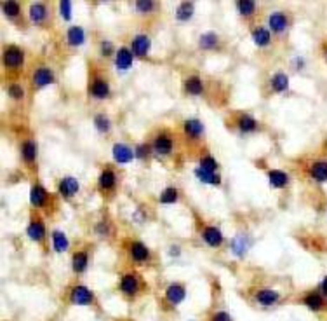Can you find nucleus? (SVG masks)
Masks as SVG:
<instances>
[{
  "label": "nucleus",
  "instance_id": "41",
  "mask_svg": "<svg viewBox=\"0 0 327 321\" xmlns=\"http://www.w3.org/2000/svg\"><path fill=\"white\" fill-rule=\"evenodd\" d=\"M7 93H9V96L13 100H23V96H25V91H23V88L19 84H11L7 88Z\"/></svg>",
  "mask_w": 327,
  "mask_h": 321
},
{
  "label": "nucleus",
  "instance_id": "26",
  "mask_svg": "<svg viewBox=\"0 0 327 321\" xmlns=\"http://www.w3.org/2000/svg\"><path fill=\"white\" fill-rule=\"evenodd\" d=\"M87 264H89V255L85 252H75L73 257H72V269L73 272L77 274H82L87 269Z\"/></svg>",
  "mask_w": 327,
  "mask_h": 321
},
{
  "label": "nucleus",
  "instance_id": "17",
  "mask_svg": "<svg viewBox=\"0 0 327 321\" xmlns=\"http://www.w3.org/2000/svg\"><path fill=\"white\" fill-rule=\"evenodd\" d=\"M268 25L275 33H282L286 32L289 21H287V16L284 13H271L270 18H268Z\"/></svg>",
  "mask_w": 327,
  "mask_h": 321
},
{
  "label": "nucleus",
  "instance_id": "5",
  "mask_svg": "<svg viewBox=\"0 0 327 321\" xmlns=\"http://www.w3.org/2000/svg\"><path fill=\"white\" fill-rule=\"evenodd\" d=\"M278 300H281V293L273 288H261L254 293V302L263 307H271V305L278 304Z\"/></svg>",
  "mask_w": 327,
  "mask_h": 321
},
{
  "label": "nucleus",
  "instance_id": "45",
  "mask_svg": "<svg viewBox=\"0 0 327 321\" xmlns=\"http://www.w3.org/2000/svg\"><path fill=\"white\" fill-rule=\"evenodd\" d=\"M113 49H115V48H113V44L110 41H103L100 44V51H101V54H103V56H110V54L113 53Z\"/></svg>",
  "mask_w": 327,
  "mask_h": 321
},
{
  "label": "nucleus",
  "instance_id": "14",
  "mask_svg": "<svg viewBox=\"0 0 327 321\" xmlns=\"http://www.w3.org/2000/svg\"><path fill=\"white\" fill-rule=\"evenodd\" d=\"M89 93H90V96L96 98V100H105V98L110 95L108 82L103 79H94L89 86Z\"/></svg>",
  "mask_w": 327,
  "mask_h": 321
},
{
  "label": "nucleus",
  "instance_id": "13",
  "mask_svg": "<svg viewBox=\"0 0 327 321\" xmlns=\"http://www.w3.org/2000/svg\"><path fill=\"white\" fill-rule=\"evenodd\" d=\"M58 189H60V192H61L63 197H73V195H77L78 189H80V185H78V180L77 178L65 177L60 182Z\"/></svg>",
  "mask_w": 327,
  "mask_h": 321
},
{
  "label": "nucleus",
  "instance_id": "34",
  "mask_svg": "<svg viewBox=\"0 0 327 321\" xmlns=\"http://www.w3.org/2000/svg\"><path fill=\"white\" fill-rule=\"evenodd\" d=\"M2 11L7 18L14 19L19 18V14H21V6L18 2H13V0H7V2H2Z\"/></svg>",
  "mask_w": 327,
  "mask_h": 321
},
{
  "label": "nucleus",
  "instance_id": "19",
  "mask_svg": "<svg viewBox=\"0 0 327 321\" xmlns=\"http://www.w3.org/2000/svg\"><path fill=\"white\" fill-rule=\"evenodd\" d=\"M115 182H117L115 171L110 170V168L103 170L100 173V177H98V185H100V189H103V190H112L113 187H115Z\"/></svg>",
  "mask_w": 327,
  "mask_h": 321
},
{
  "label": "nucleus",
  "instance_id": "12",
  "mask_svg": "<svg viewBox=\"0 0 327 321\" xmlns=\"http://www.w3.org/2000/svg\"><path fill=\"white\" fill-rule=\"evenodd\" d=\"M153 148H155L157 154L160 155H169L172 152V148H174V142H172L171 136L167 135H159L155 140H153Z\"/></svg>",
  "mask_w": 327,
  "mask_h": 321
},
{
  "label": "nucleus",
  "instance_id": "31",
  "mask_svg": "<svg viewBox=\"0 0 327 321\" xmlns=\"http://www.w3.org/2000/svg\"><path fill=\"white\" fill-rule=\"evenodd\" d=\"M184 89H186L188 95H202L204 93V84L202 81L197 75H192L184 81Z\"/></svg>",
  "mask_w": 327,
  "mask_h": 321
},
{
  "label": "nucleus",
  "instance_id": "3",
  "mask_svg": "<svg viewBox=\"0 0 327 321\" xmlns=\"http://www.w3.org/2000/svg\"><path fill=\"white\" fill-rule=\"evenodd\" d=\"M70 302L73 305H92L96 302V297L85 285H75L70 292Z\"/></svg>",
  "mask_w": 327,
  "mask_h": 321
},
{
  "label": "nucleus",
  "instance_id": "44",
  "mask_svg": "<svg viewBox=\"0 0 327 321\" xmlns=\"http://www.w3.org/2000/svg\"><path fill=\"white\" fill-rule=\"evenodd\" d=\"M209 321H233V319H231V316L228 311H216Z\"/></svg>",
  "mask_w": 327,
  "mask_h": 321
},
{
  "label": "nucleus",
  "instance_id": "7",
  "mask_svg": "<svg viewBox=\"0 0 327 321\" xmlns=\"http://www.w3.org/2000/svg\"><path fill=\"white\" fill-rule=\"evenodd\" d=\"M301 304L313 312H320L325 307V299L318 292H310L301 299Z\"/></svg>",
  "mask_w": 327,
  "mask_h": 321
},
{
  "label": "nucleus",
  "instance_id": "39",
  "mask_svg": "<svg viewBox=\"0 0 327 321\" xmlns=\"http://www.w3.org/2000/svg\"><path fill=\"white\" fill-rule=\"evenodd\" d=\"M157 4L155 2H150V0H139V2H136V9L139 11V13H152V11L157 9Z\"/></svg>",
  "mask_w": 327,
  "mask_h": 321
},
{
  "label": "nucleus",
  "instance_id": "20",
  "mask_svg": "<svg viewBox=\"0 0 327 321\" xmlns=\"http://www.w3.org/2000/svg\"><path fill=\"white\" fill-rule=\"evenodd\" d=\"M131 258L134 262H137V264H143V262H147L150 258L148 248L141 241H134L131 245Z\"/></svg>",
  "mask_w": 327,
  "mask_h": 321
},
{
  "label": "nucleus",
  "instance_id": "18",
  "mask_svg": "<svg viewBox=\"0 0 327 321\" xmlns=\"http://www.w3.org/2000/svg\"><path fill=\"white\" fill-rule=\"evenodd\" d=\"M132 51L127 48H120L115 54V65L120 70H129L132 66Z\"/></svg>",
  "mask_w": 327,
  "mask_h": 321
},
{
  "label": "nucleus",
  "instance_id": "2",
  "mask_svg": "<svg viewBox=\"0 0 327 321\" xmlns=\"http://www.w3.org/2000/svg\"><path fill=\"white\" fill-rule=\"evenodd\" d=\"M184 299H186V287H184L183 283L167 285L165 293H164V300L171 305V307H176V305L183 304Z\"/></svg>",
  "mask_w": 327,
  "mask_h": 321
},
{
  "label": "nucleus",
  "instance_id": "47",
  "mask_svg": "<svg viewBox=\"0 0 327 321\" xmlns=\"http://www.w3.org/2000/svg\"><path fill=\"white\" fill-rule=\"evenodd\" d=\"M94 229H96V234H105L108 232V225L105 224V222H100V224H96V227H94Z\"/></svg>",
  "mask_w": 327,
  "mask_h": 321
},
{
  "label": "nucleus",
  "instance_id": "1",
  "mask_svg": "<svg viewBox=\"0 0 327 321\" xmlns=\"http://www.w3.org/2000/svg\"><path fill=\"white\" fill-rule=\"evenodd\" d=\"M139 290H141V281H139V277H137L134 272H127V274H124V276L120 277V281H119V292L124 297H127V299H132V297H136L137 293H139Z\"/></svg>",
  "mask_w": 327,
  "mask_h": 321
},
{
  "label": "nucleus",
  "instance_id": "30",
  "mask_svg": "<svg viewBox=\"0 0 327 321\" xmlns=\"http://www.w3.org/2000/svg\"><path fill=\"white\" fill-rule=\"evenodd\" d=\"M287 88H289V77H287L286 73L278 72L271 77V89H273L275 93H284V91H287Z\"/></svg>",
  "mask_w": 327,
  "mask_h": 321
},
{
  "label": "nucleus",
  "instance_id": "24",
  "mask_svg": "<svg viewBox=\"0 0 327 321\" xmlns=\"http://www.w3.org/2000/svg\"><path fill=\"white\" fill-rule=\"evenodd\" d=\"M195 175L200 182L209 183V185H219V183H221V177H219L216 171H209V170H204V168H197Z\"/></svg>",
  "mask_w": 327,
  "mask_h": 321
},
{
  "label": "nucleus",
  "instance_id": "40",
  "mask_svg": "<svg viewBox=\"0 0 327 321\" xmlns=\"http://www.w3.org/2000/svg\"><path fill=\"white\" fill-rule=\"evenodd\" d=\"M200 168L209 170V171H216L218 170V163H216V159L212 157V155H206V157L200 159Z\"/></svg>",
  "mask_w": 327,
  "mask_h": 321
},
{
  "label": "nucleus",
  "instance_id": "27",
  "mask_svg": "<svg viewBox=\"0 0 327 321\" xmlns=\"http://www.w3.org/2000/svg\"><path fill=\"white\" fill-rule=\"evenodd\" d=\"M253 41L259 48H266L271 42V35L265 26H256V28H253Z\"/></svg>",
  "mask_w": 327,
  "mask_h": 321
},
{
  "label": "nucleus",
  "instance_id": "6",
  "mask_svg": "<svg viewBox=\"0 0 327 321\" xmlns=\"http://www.w3.org/2000/svg\"><path fill=\"white\" fill-rule=\"evenodd\" d=\"M150 46H152V42H150L148 35L147 33H137L131 42V51H132V54H136L137 58H147L148 53H150Z\"/></svg>",
  "mask_w": 327,
  "mask_h": 321
},
{
  "label": "nucleus",
  "instance_id": "16",
  "mask_svg": "<svg viewBox=\"0 0 327 321\" xmlns=\"http://www.w3.org/2000/svg\"><path fill=\"white\" fill-rule=\"evenodd\" d=\"M183 129H184V133H186L188 138H192V140H199L204 133V126L199 119H186L183 123Z\"/></svg>",
  "mask_w": 327,
  "mask_h": 321
},
{
  "label": "nucleus",
  "instance_id": "8",
  "mask_svg": "<svg viewBox=\"0 0 327 321\" xmlns=\"http://www.w3.org/2000/svg\"><path fill=\"white\" fill-rule=\"evenodd\" d=\"M47 199H49V195H47L45 189L40 185V183H33L30 189V203L31 206H35V208H44L47 205Z\"/></svg>",
  "mask_w": 327,
  "mask_h": 321
},
{
  "label": "nucleus",
  "instance_id": "43",
  "mask_svg": "<svg viewBox=\"0 0 327 321\" xmlns=\"http://www.w3.org/2000/svg\"><path fill=\"white\" fill-rule=\"evenodd\" d=\"M134 155H136L137 159H148L150 155V147L147 143H141L136 147V152H134Z\"/></svg>",
  "mask_w": 327,
  "mask_h": 321
},
{
  "label": "nucleus",
  "instance_id": "35",
  "mask_svg": "<svg viewBox=\"0 0 327 321\" xmlns=\"http://www.w3.org/2000/svg\"><path fill=\"white\" fill-rule=\"evenodd\" d=\"M200 48L202 49H214L216 46H218V35H216L214 32H207V33H204L202 37H200Z\"/></svg>",
  "mask_w": 327,
  "mask_h": 321
},
{
  "label": "nucleus",
  "instance_id": "33",
  "mask_svg": "<svg viewBox=\"0 0 327 321\" xmlns=\"http://www.w3.org/2000/svg\"><path fill=\"white\" fill-rule=\"evenodd\" d=\"M194 11H195L194 4L183 2V4H179L178 11H176V18H178V21H188V19L194 16Z\"/></svg>",
  "mask_w": 327,
  "mask_h": 321
},
{
  "label": "nucleus",
  "instance_id": "46",
  "mask_svg": "<svg viewBox=\"0 0 327 321\" xmlns=\"http://www.w3.org/2000/svg\"><path fill=\"white\" fill-rule=\"evenodd\" d=\"M318 293H320L324 299H327V276L320 281V285H318Z\"/></svg>",
  "mask_w": 327,
  "mask_h": 321
},
{
  "label": "nucleus",
  "instance_id": "25",
  "mask_svg": "<svg viewBox=\"0 0 327 321\" xmlns=\"http://www.w3.org/2000/svg\"><path fill=\"white\" fill-rule=\"evenodd\" d=\"M21 157L26 164L35 163V159H37V143H35L33 140H26V142L21 145Z\"/></svg>",
  "mask_w": 327,
  "mask_h": 321
},
{
  "label": "nucleus",
  "instance_id": "23",
  "mask_svg": "<svg viewBox=\"0 0 327 321\" xmlns=\"http://www.w3.org/2000/svg\"><path fill=\"white\" fill-rule=\"evenodd\" d=\"M268 180H270L271 187H275V189H282V187L287 185L289 177H287V173L282 170H270L268 171Z\"/></svg>",
  "mask_w": 327,
  "mask_h": 321
},
{
  "label": "nucleus",
  "instance_id": "42",
  "mask_svg": "<svg viewBox=\"0 0 327 321\" xmlns=\"http://www.w3.org/2000/svg\"><path fill=\"white\" fill-rule=\"evenodd\" d=\"M60 11H61L63 18H65L66 21H70V19H72V2H68V0H63V2H60Z\"/></svg>",
  "mask_w": 327,
  "mask_h": 321
},
{
  "label": "nucleus",
  "instance_id": "10",
  "mask_svg": "<svg viewBox=\"0 0 327 321\" xmlns=\"http://www.w3.org/2000/svg\"><path fill=\"white\" fill-rule=\"evenodd\" d=\"M202 239L206 241V245L212 246V248H218V246L223 245V234L218 227H206L202 230Z\"/></svg>",
  "mask_w": 327,
  "mask_h": 321
},
{
  "label": "nucleus",
  "instance_id": "9",
  "mask_svg": "<svg viewBox=\"0 0 327 321\" xmlns=\"http://www.w3.org/2000/svg\"><path fill=\"white\" fill-rule=\"evenodd\" d=\"M33 84L37 86V88H45V86L53 84L54 82V73L51 68H47V66H38L37 70L33 72Z\"/></svg>",
  "mask_w": 327,
  "mask_h": 321
},
{
  "label": "nucleus",
  "instance_id": "37",
  "mask_svg": "<svg viewBox=\"0 0 327 321\" xmlns=\"http://www.w3.org/2000/svg\"><path fill=\"white\" fill-rule=\"evenodd\" d=\"M237 9L242 16H251V14L256 13V2H251V0H240V2H237Z\"/></svg>",
  "mask_w": 327,
  "mask_h": 321
},
{
  "label": "nucleus",
  "instance_id": "4",
  "mask_svg": "<svg viewBox=\"0 0 327 321\" xmlns=\"http://www.w3.org/2000/svg\"><path fill=\"white\" fill-rule=\"evenodd\" d=\"M2 60H4V65L9 70H18L25 63V53L18 46H9V48L4 51Z\"/></svg>",
  "mask_w": 327,
  "mask_h": 321
},
{
  "label": "nucleus",
  "instance_id": "15",
  "mask_svg": "<svg viewBox=\"0 0 327 321\" xmlns=\"http://www.w3.org/2000/svg\"><path fill=\"white\" fill-rule=\"evenodd\" d=\"M26 234H28V237L31 241H42L45 236L44 222L38 220V218H33V220L28 224V227H26Z\"/></svg>",
  "mask_w": 327,
  "mask_h": 321
},
{
  "label": "nucleus",
  "instance_id": "32",
  "mask_svg": "<svg viewBox=\"0 0 327 321\" xmlns=\"http://www.w3.org/2000/svg\"><path fill=\"white\" fill-rule=\"evenodd\" d=\"M237 128L242 133H251L258 128V121H256L253 115H246V113H244V115H240L237 119Z\"/></svg>",
  "mask_w": 327,
  "mask_h": 321
},
{
  "label": "nucleus",
  "instance_id": "11",
  "mask_svg": "<svg viewBox=\"0 0 327 321\" xmlns=\"http://www.w3.org/2000/svg\"><path fill=\"white\" fill-rule=\"evenodd\" d=\"M112 154H113V159L120 164H125V163H131L132 157H134V152L131 147H127L125 143H115L112 148Z\"/></svg>",
  "mask_w": 327,
  "mask_h": 321
},
{
  "label": "nucleus",
  "instance_id": "36",
  "mask_svg": "<svg viewBox=\"0 0 327 321\" xmlns=\"http://www.w3.org/2000/svg\"><path fill=\"white\" fill-rule=\"evenodd\" d=\"M94 126L100 133H108L110 128H112V123H110V119L103 113H98L96 117H94Z\"/></svg>",
  "mask_w": 327,
  "mask_h": 321
},
{
  "label": "nucleus",
  "instance_id": "21",
  "mask_svg": "<svg viewBox=\"0 0 327 321\" xmlns=\"http://www.w3.org/2000/svg\"><path fill=\"white\" fill-rule=\"evenodd\" d=\"M66 41H68V44L72 46V48H78V46H82L85 41L84 28H80V26H70L68 32H66Z\"/></svg>",
  "mask_w": 327,
  "mask_h": 321
},
{
  "label": "nucleus",
  "instance_id": "29",
  "mask_svg": "<svg viewBox=\"0 0 327 321\" xmlns=\"http://www.w3.org/2000/svg\"><path fill=\"white\" fill-rule=\"evenodd\" d=\"M53 246H54V252H58V253H65L70 246L68 237H66L65 232H61L60 229H56L53 232Z\"/></svg>",
  "mask_w": 327,
  "mask_h": 321
},
{
  "label": "nucleus",
  "instance_id": "22",
  "mask_svg": "<svg viewBox=\"0 0 327 321\" xmlns=\"http://www.w3.org/2000/svg\"><path fill=\"white\" fill-rule=\"evenodd\" d=\"M30 19L35 23V25H42V23H45V18H47V7L44 4H31L30 9Z\"/></svg>",
  "mask_w": 327,
  "mask_h": 321
},
{
  "label": "nucleus",
  "instance_id": "38",
  "mask_svg": "<svg viewBox=\"0 0 327 321\" xmlns=\"http://www.w3.org/2000/svg\"><path fill=\"white\" fill-rule=\"evenodd\" d=\"M178 201V190L174 187H167L162 194H160V203L162 205H172V203Z\"/></svg>",
  "mask_w": 327,
  "mask_h": 321
},
{
  "label": "nucleus",
  "instance_id": "28",
  "mask_svg": "<svg viewBox=\"0 0 327 321\" xmlns=\"http://www.w3.org/2000/svg\"><path fill=\"white\" fill-rule=\"evenodd\" d=\"M310 175L317 182H325L327 180V160H315L310 168Z\"/></svg>",
  "mask_w": 327,
  "mask_h": 321
}]
</instances>
